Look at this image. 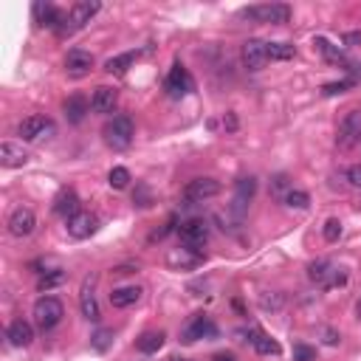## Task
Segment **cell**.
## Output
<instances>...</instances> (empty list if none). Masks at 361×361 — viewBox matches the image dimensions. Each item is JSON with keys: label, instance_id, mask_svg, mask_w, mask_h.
Masks as SVG:
<instances>
[{"label": "cell", "instance_id": "obj_12", "mask_svg": "<svg viewBox=\"0 0 361 361\" xmlns=\"http://www.w3.org/2000/svg\"><path fill=\"white\" fill-rule=\"evenodd\" d=\"M90 68H93V54L90 51L71 48V51L65 54V71L71 77H85V74H90Z\"/></svg>", "mask_w": 361, "mask_h": 361}, {"label": "cell", "instance_id": "obj_23", "mask_svg": "<svg viewBox=\"0 0 361 361\" xmlns=\"http://www.w3.org/2000/svg\"><path fill=\"white\" fill-rule=\"evenodd\" d=\"M141 288L138 285H125V288H113L110 291V305L113 308H130V305H136L138 299H141Z\"/></svg>", "mask_w": 361, "mask_h": 361}, {"label": "cell", "instance_id": "obj_31", "mask_svg": "<svg viewBox=\"0 0 361 361\" xmlns=\"http://www.w3.org/2000/svg\"><path fill=\"white\" fill-rule=\"evenodd\" d=\"M108 184L113 189H125L130 184V170H127V166H113L110 175H108Z\"/></svg>", "mask_w": 361, "mask_h": 361}, {"label": "cell", "instance_id": "obj_42", "mask_svg": "<svg viewBox=\"0 0 361 361\" xmlns=\"http://www.w3.org/2000/svg\"><path fill=\"white\" fill-rule=\"evenodd\" d=\"M347 282V274L342 271V269H336V274H333V279H330V288H342Z\"/></svg>", "mask_w": 361, "mask_h": 361}, {"label": "cell", "instance_id": "obj_10", "mask_svg": "<svg viewBox=\"0 0 361 361\" xmlns=\"http://www.w3.org/2000/svg\"><path fill=\"white\" fill-rule=\"evenodd\" d=\"M93 288H96V274H88L82 282V291H79V308H82V316L88 322H99L102 314H99V302H96Z\"/></svg>", "mask_w": 361, "mask_h": 361}, {"label": "cell", "instance_id": "obj_6", "mask_svg": "<svg viewBox=\"0 0 361 361\" xmlns=\"http://www.w3.org/2000/svg\"><path fill=\"white\" fill-rule=\"evenodd\" d=\"M9 234L12 237H29L34 229H37V214L29 209V206H17L12 214H9Z\"/></svg>", "mask_w": 361, "mask_h": 361}, {"label": "cell", "instance_id": "obj_27", "mask_svg": "<svg viewBox=\"0 0 361 361\" xmlns=\"http://www.w3.org/2000/svg\"><path fill=\"white\" fill-rule=\"evenodd\" d=\"M136 57H138V54H133V51L119 54V57H110V60L105 62V71H108V74H125V71L136 62Z\"/></svg>", "mask_w": 361, "mask_h": 361}, {"label": "cell", "instance_id": "obj_28", "mask_svg": "<svg viewBox=\"0 0 361 361\" xmlns=\"http://www.w3.org/2000/svg\"><path fill=\"white\" fill-rule=\"evenodd\" d=\"M282 201H285L288 209H308L310 206V195H308V192H302V189H288Z\"/></svg>", "mask_w": 361, "mask_h": 361}, {"label": "cell", "instance_id": "obj_14", "mask_svg": "<svg viewBox=\"0 0 361 361\" xmlns=\"http://www.w3.org/2000/svg\"><path fill=\"white\" fill-rule=\"evenodd\" d=\"M0 164L9 166V170H17V166L29 164V153L23 150V144H17V141H3L0 144Z\"/></svg>", "mask_w": 361, "mask_h": 361}, {"label": "cell", "instance_id": "obj_24", "mask_svg": "<svg viewBox=\"0 0 361 361\" xmlns=\"http://www.w3.org/2000/svg\"><path fill=\"white\" fill-rule=\"evenodd\" d=\"M251 345H254V350L260 353V356H279L282 353V347H279V342H274L269 333H262V330H251Z\"/></svg>", "mask_w": 361, "mask_h": 361}, {"label": "cell", "instance_id": "obj_46", "mask_svg": "<svg viewBox=\"0 0 361 361\" xmlns=\"http://www.w3.org/2000/svg\"><path fill=\"white\" fill-rule=\"evenodd\" d=\"M173 361H184V358H173Z\"/></svg>", "mask_w": 361, "mask_h": 361}, {"label": "cell", "instance_id": "obj_17", "mask_svg": "<svg viewBox=\"0 0 361 361\" xmlns=\"http://www.w3.org/2000/svg\"><path fill=\"white\" fill-rule=\"evenodd\" d=\"M116 102H119V93L116 88H108V85H99L90 96V110L93 113H113L116 110Z\"/></svg>", "mask_w": 361, "mask_h": 361}, {"label": "cell", "instance_id": "obj_45", "mask_svg": "<svg viewBox=\"0 0 361 361\" xmlns=\"http://www.w3.org/2000/svg\"><path fill=\"white\" fill-rule=\"evenodd\" d=\"M214 361H234V356H218Z\"/></svg>", "mask_w": 361, "mask_h": 361}, {"label": "cell", "instance_id": "obj_37", "mask_svg": "<svg viewBox=\"0 0 361 361\" xmlns=\"http://www.w3.org/2000/svg\"><path fill=\"white\" fill-rule=\"evenodd\" d=\"M150 186H144V184H138V189L133 192V203L136 206H150Z\"/></svg>", "mask_w": 361, "mask_h": 361}, {"label": "cell", "instance_id": "obj_29", "mask_svg": "<svg viewBox=\"0 0 361 361\" xmlns=\"http://www.w3.org/2000/svg\"><path fill=\"white\" fill-rule=\"evenodd\" d=\"M266 51H269V60H291L297 54V48L288 42H266Z\"/></svg>", "mask_w": 361, "mask_h": 361}, {"label": "cell", "instance_id": "obj_15", "mask_svg": "<svg viewBox=\"0 0 361 361\" xmlns=\"http://www.w3.org/2000/svg\"><path fill=\"white\" fill-rule=\"evenodd\" d=\"M203 336H214V325H212V319L206 314H195L189 319V325L184 327V342L192 345V342L203 339Z\"/></svg>", "mask_w": 361, "mask_h": 361}, {"label": "cell", "instance_id": "obj_44", "mask_svg": "<svg viewBox=\"0 0 361 361\" xmlns=\"http://www.w3.org/2000/svg\"><path fill=\"white\" fill-rule=\"evenodd\" d=\"M229 130H237V119H234V113H229V119H226V122H223Z\"/></svg>", "mask_w": 361, "mask_h": 361}, {"label": "cell", "instance_id": "obj_13", "mask_svg": "<svg viewBox=\"0 0 361 361\" xmlns=\"http://www.w3.org/2000/svg\"><path fill=\"white\" fill-rule=\"evenodd\" d=\"M54 214H60V218L71 221L74 214H79V195L74 189H60L57 192V198H54Z\"/></svg>", "mask_w": 361, "mask_h": 361}, {"label": "cell", "instance_id": "obj_34", "mask_svg": "<svg viewBox=\"0 0 361 361\" xmlns=\"http://www.w3.org/2000/svg\"><path fill=\"white\" fill-rule=\"evenodd\" d=\"M339 237H342V221L339 218H330L325 223V240H327V243H336Z\"/></svg>", "mask_w": 361, "mask_h": 361}, {"label": "cell", "instance_id": "obj_1", "mask_svg": "<svg viewBox=\"0 0 361 361\" xmlns=\"http://www.w3.org/2000/svg\"><path fill=\"white\" fill-rule=\"evenodd\" d=\"M237 17L240 20H251V23H274V26H279V23L291 20V9H288L285 3H262V6L240 9Z\"/></svg>", "mask_w": 361, "mask_h": 361}, {"label": "cell", "instance_id": "obj_7", "mask_svg": "<svg viewBox=\"0 0 361 361\" xmlns=\"http://www.w3.org/2000/svg\"><path fill=\"white\" fill-rule=\"evenodd\" d=\"M214 195H221V181H214V178H195V181H189L186 189H184V198L192 201V203H203Z\"/></svg>", "mask_w": 361, "mask_h": 361}, {"label": "cell", "instance_id": "obj_41", "mask_svg": "<svg viewBox=\"0 0 361 361\" xmlns=\"http://www.w3.org/2000/svg\"><path fill=\"white\" fill-rule=\"evenodd\" d=\"M282 189H288V178H285V175H274V181H271V192H277V195H279Z\"/></svg>", "mask_w": 361, "mask_h": 361}, {"label": "cell", "instance_id": "obj_19", "mask_svg": "<svg viewBox=\"0 0 361 361\" xmlns=\"http://www.w3.org/2000/svg\"><path fill=\"white\" fill-rule=\"evenodd\" d=\"M333 274H336V266H333L330 260H314L308 266V279L314 282L316 288H330Z\"/></svg>", "mask_w": 361, "mask_h": 361}, {"label": "cell", "instance_id": "obj_11", "mask_svg": "<svg viewBox=\"0 0 361 361\" xmlns=\"http://www.w3.org/2000/svg\"><path fill=\"white\" fill-rule=\"evenodd\" d=\"M240 57H243V65L249 71H262L269 62V51H266V42L262 40H246L243 42V51H240Z\"/></svg>", "mask_w": 361, "mask_h": 361}, {"label": "cell", "instance_id": "obj_25", "mask_svg": "<svg viewBox=\"0 0 361 361\" xmlns=\"http://www.w3.org/2000/svg\"><path fill=\"white\" fill-rule=\"evenodd\" d=\"M164 339H166V336L161 333V330H147V333H141L138 336V339H136V347L141 350V353H158L161 347H164Z\"/></svg>", "mask_w": 361, "mask_h": 361}, {"label": "cell", "instance_id": "obj_26", "mask_svg": "<svg viewBox=\"0 0 361 361\" xmlns=\"http://www.w3.org/2000/svg\"><path fill=\"white\" fill-rule=\"evenodd\" d=\"M88 113V102L82 99V96H71V99H65V116L71 125H79L82 119Z\"/></svg>", "mask_w": 361, "mask_h": 361}, {"label": "cell", "instance_id": "obj_9", "mask_svg": "<svg viewBox=\"0 0 361 361\" xmlns=\"http://www.w3.org/2000/svg\"><path fill=\"white\" fill-rule=\"evenodd\" d=\"M192 88H195V82H192L189 71H186L181 62H175L173 71L166 74V93H170L173 99H181V96H186Z\"/></svg>", "mask_w": 361, "mask_h": 361}, {"label": "cell", "instance_id": "obj_20", "mask_svg": "<svg viewBox=\"0 0 361 361\" xmlns=\"http://www.w3.org/2000/svg\"><path fill=\"white\" fill-rule=\"evenodd\" d=\"M254 192H257V178H240L237 181V186H234V212L237 214H243L246 212V206L251 203V198H254Z\"/></svg>", "mask_w": 361, "mask_h": 361}, {"label": "cell", "instance_id": "obj_18", "mask_svg": "<svg viewBox=\"0 0 361 361\" xmlns=\"http://www.w3.org/2000/svg\"><path fill=\"white\" fill-rule=\"evenodd\" d=\"M339 138L342 144H353L361 138V108L345 113V119L339 122Z\"/></svg>", "mask_w": 361, "mask_h": 361}, {"label": "cell", "instance_id": "obj_38", "mask_svg": "<svg viewBox=\"0 0 361 361\" xmlns=\"http://www.w3.org/2000/svg\"><path fill=\"white\" fill-rule=\"evenodd\" d=\"M294 361H316V350L308 345H297L294 347Z\"/></svg>", "mask_w": 361, "mask_h": 361}, {"label": "cell", "instance_id": "obj_32", "mask_svg": "<svg viewBox=\"0 0 361 361\" xmlns=\"http://www.w3.org/2000/svg\"><path fill=\"white\" fill-rule=\"evenodd\" d=\"M110 342H113V330H96L93 333V339H90V347L93 350H99V353H105L108 347H110Z\"/></svg>", "mask_w": 361, "mask_h": 361}, {"label": "cell", "instance_id": "obj_16", "mask_svg": "<svg viewBox=\"0 0 361 361\" xmlns=\"http://www.w3.org/2000/svg\"><path fill=\"white\" fill-rule=\"evenodd\" d=\"M96 226H99L96 214H90V212H79V214H74V218L68 221V234H71V237H77V240H85V237H90V234L96 232Z\"/></svg>", "mask_w": 361, "mask_h": 361}, {"label": "cell", "instance_id": "obj_5", "mask_svg": "<svg viewBox=\"0 0 361 361\" xmlns=\"http://www.w3.org/2000/svg\"><path fill=\"white\" fill-rule=\"evenodd\" d=\"M54 133H57V125L45 116H29V119H23L17 127V136L23 141H42V138H51Z\"/></svg>", "mask_w": 361, "mask_h": 361}, {"label": "cell", "instance_id": "obj_43", "mask_svg": "<svg viewBox=\"0 0 361 361\" xmlns=\"http://www.w3.org/2000/svg\"><path fill=\"white\" fill-rule=\"evenodd\" d=\"M133 271H136V266H119V269H113L116 277H125V274H133Z\"/></svg>", "mask_w": 361, "mask_h": 361}, {"label": "cell", "instance_id": "obj_21", "mask_svg": "<svg viewBox=\"0 0 361 361\" xmlns=\"http://www.w3.org/2000/svg\"><path fill=\"white\" fill-rule=\"evenodd\" d=\"M6 339L14 345V347H29L34 342V327L26 322V319H14L6 330Z\"/></svg>", "mask_w": 361, "mask_h": 361}, {"label": "cell", "instance_id": "obj_30", "mask_svg": "<svg viewBox=\"0 0 361 361\" xmlns=\"http://www.w3.org/2000/svg\"><path fill=\"white\" fill-rule=\"evenodd\" d=\"M65 271L62 269H54V271H48V274H42L40 279H37V288L40 291H51V288H57V285H62L65 282Z\"/></svg>", "mask_w": 361, "mask_h": 361}, {"label": "cell", "instance_id": "obj_8", "mask_svg": "<svg viewBox=\"0 0 361 361\" xmlns=\"http://www.w3.org/2000/svg\"><path fill=\"white\" fill-rule=\"evenodd\" d=\"M206 240H209V226H206V221L192 218V221L181 223V243H184L186 249L198 251V246H203Z\"/></svg>", "mask_w": 361, "mask_h": 361}, {"label": "cell", "instance_id": "obj_40", "mask_svg": "<svg viewBox=\"0 0 361 361\" xmlns=\"http://www.w3.org/2000/svg\"><path fill=\"white\" fill-rule=\"evenodd\" d=\"M322 336H325V345H339L342 342V336L336 333L333 327H322Z\"/></svg>", "mask_w": 361, "mask_h": 361}, {"label": "cell", "instance_id": "obj_4", "mask_svg": "<svg viewBox=\"0 0 361 361\" xmlns=\"http://www.w3.org/2000/svg\"><path fill=\"white\" fill-rule=\"evenodd\" d=\"M99 9H102L99 0H82V3H77L74 9H71V14L62 20V26L57 32L60 34H74L77 29H82L85 23L93 20V14H99Z\"/></svg>", "mask_w": 361, "mask_h": 361}, {"label": "cell", "instance_id": "obj_2", "mask_svg": "<svg viewBox=\"0 0 361 361\" xmlns=\"http://www.w3.org/2000/svg\"><path fill=\"white\" fill-rule=\"evenodd\" d=\"M62 316H65V308H62V302L57 297H40L34 302V322H37L40 330L57 327L62 322Z\"/></svg>", "mask_w": 361, "mask_h": 361}, {"label": "cell", "instance_id": "obj_36", "mask_svg": "<svg viewBox=\"0 0 361 361\" xmlns=\"http://www.w3.org/2000/svg\"><path fill=\"white\" fill-rule=\"evenodd\" d=\"M350 88H353V79H342V82H330V85H325L322 93H325V96H336V93H345V90H350Z\"/></svg>", "mask_w": 361, "mask_h": 361}, {"label": "cell", "instance_id": "obj_39", "mask_svg": "<svg viewBox=\"0 0 361 361\" xmlns=\"http://www.w3.org/2000/svg\"><path fill=\"white\" fill-rule=\"evenodd\" d=\"M347 184L353 189H361V164H353L350 170H347Z\"/></svg>", "mask_w": 361, "mask_h": 361}, {"label": "cell", "instance_id": "obj_3", "mask_svg": "<svg viewBox=\"0 0 361 361\" xmlns=\"http://www.w3.org/2000/svg\"><path fill=\"white\" fill-rule=\"evenodd\" d=\"M102 133H105L108 147H113V150L130 147V141H133V122H130V116H113L110 122L105 125Z\"/></svg>", "mask_w": 361, "mask_h": 361}, {"label": "cell", "instance_id": "obj_33", "mask_svg": "<svg viewBox=\"0 0 361 361\" xmlns=\"http://www.w3.org/2000/svg\"><path fill=\"white\" fill-rule=\"evenodd\" d=\"M314 45L319 48V51H322V54H325L327 60H333V62H345L342 51H336V48H333V45H330V42H327L325 37H316V40H314Z\"/></svg>", "mask_w": 361, "mask_h": 361}, {"label": "cell", "instance_id": "obj_22", "mask_svg": "<svg viewBox=\"0 0 361 361\" xmlns=\"http://www.w3.org/2000/svg\"><path fill=\"white\" fill-rule=\"evenodd\" d=\"M34 17H37V26L40 29H60L62 20H65L51 3H37L34 6Z\"/></svg>", "mask_w": 361, "mask_h": 361}, {"label": "cell", "instance_id": "obj_35", "mask_svg": "<svg viewBox=\"0 0 361 361\" xmlns=\"http://www.w3.org/2000/svg\"><path fill=\"white\" fill-rule=\"evenodd\" d=\"M282 302H285V299H282V294H271V297H269V294H262V297H260L262 310H279V308H282Z\"/></svg>", "mask_w": 361, "mask_h": 361}]
</instances>
